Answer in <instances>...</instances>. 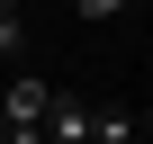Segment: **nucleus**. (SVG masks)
Here are the masks:
<instances>
[{
  "label": "nucleus",
  "mask_w": 153,
  "mask_h": 144,
  "mask_svg": "<svg viewBox=\"0 0 153 144\" xmlns=\"http://www.w3.org/2000/svg\"><path fill=\"white\" fill-rule=\"evenodd\" d=\"M72 18H81V27H117V18H126V0H72Z\"/></svg>",
  "instance_id": "f257e3e1"
}]
</instances>
